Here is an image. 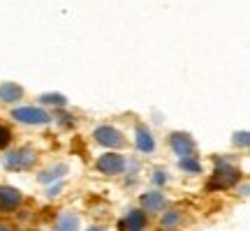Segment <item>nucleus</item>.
Here are the masks:
<instances>
[{
  "mask_svg": "<svg viewBox=\"0 0 250 231\" xmlns=\"http://www.w3.org/2000/svg\"><path fill=\"white\" fill-rule=\"evenodd\" d=\"M239 180H241V171L236 169V167H232V164H227V162H220L206 187L208 190H225V187L236 185Z\"/></svg>",
  "mask_w": 250,
  "mask_h": 231,
  "instance_id": "nucleus-1",
  "label": "nucleus"
},
{
  "mask_svg": "<svg viewBox=\"0 0 250 231\" xmlns=\"http://www.w3.org/2000/svg\"><path fill=\"white\" fill-rule=\"evenodd\" d=\"M37 160V153L33 151V148H17V151L7 153V157H5V169L7 171H23L28 169V167H33Z\"/></svg>",
  "mask_w": 250,
  "mask_h": 231,
  "instance_id": "nucleus-2",
  "label": "nucleus"
},
{
  "mask_svg": "<svg viewBox=\"0 0 250 231\" xmlns=\"http://www.w3.org/2000/svg\"><path fill=\"white\" fill-rule=\"evenodd\" d=\"M93 139L100 146H104V148H123L125 146L123 132L118 127H114V125H100L98 130L93 132Z\"/></svg>",
  "mask_w": 250,
  "mask_h": 231,
  "instance_id": "nucleus-3",
  "label": "nucleus"
},
{
  "mask_svg": "<svg viewBox=\"0 0 250 231\" xmlns=\"http://www.w3.org/2000/svg\"><path fill=\"white\" fill-rule=\"evenodd\" d=\"M12 118L19 120V123L26 125H46L51 120V116L46 114L42 107H19L12 109Z\"/></svg>",
  "mask_w": 250,
  "mask_h": 231,
  "instance_id": "nucleus-4",
  "label": "nucleus"
},
{
  "mask_svg": "<svg viewBox=\"0 0 250 231\" xmlns=\"http://www.w3.org/2000/svg\"><path fill=\"white\" fill-rule=\"evenodd\" d=\"M169 143H171V151L176 153L179 157H192L195 153V141L183 132H174L169 136Z\"/></svg>",
  "mask_w": 250,
  "mask_h": 231,
  "instance_id": "nucleus-5",
  "label": "nucleus"
},
{
  "mask_svg": "<svg viewBox=\"0 0 250 231\" xmlns=\"http://www.w3.org/2000/svg\"><path fill=\"white\" fill-rule=\"evenodd\" d=\"M148 224V217H146V211H130L125 215V220L118 222V229L121 231H144Z\"/></svg>",
  "mask_w": 250,
  "mask_h": 231,
  "instance_id": "nucleus-6",
  "label": "nucleus"
},
{
  "mask_svg": "<svg viewBox=\"0 0 250 231\" xmlns=\"http://www.w3.org/2000/svg\"><path fill=\"white\" fill-rule=\"evenodd\" d=\"M98 169L107 176H116L125 169V157L116 155V153H109V155H102L98 160Z\"/></svg>",
  "mask_w": 250,
  "mask_h": 231,
  "instance_id": "nucleus-7",
  "label": "nucleus"
},
{
  "mask_svg": "<svg viewBox=\"0 0 250 231\" xmlns=\"http://www.w3.org/2000/svg\"><path fill=\"white\" fill-rule=\"evenodd\" d=\"M23 201V194L19 192L17 187H9V185H2L0 187V211H14L19 208Z\"/></svg>",
  "mask_w": 250,
  "mask_h": 231,
  "instance_id": "nucleus-8",
  "label": "nucleus"
},
{
  "mask_svg": "<svg viewBox=\"0 0 250 231\" xmlns=\"http://www.w3.org/2000/svg\"><path fill=\"white\" fill-rule=\"evenodd\" d=\"M137 148L142 153H153L155 151V139L153 134L144 127V125H137Z\"/></svg>",
  "mask_w": 250,
  "mask_h": 231,
  "instance_id": "nucleus-9",
  "label": "nucleus"
},
{
  "mask_svg": "<svg viewBox=\"0 0 250 231\" xmlns=\"http://www.w3.org/2000/svg\"><path fill=\"white\" fill-rule=\"evenodd\" d=\"M165 196L160 194V192H146V194H142V206L144 211H162L165 208Z\"/></svg>",
  "mask_w": 250,
  "mask_h": 231,
  "instance_id": "nucleus-10",
  "label": "nucleus"
},
{
  "mask_svg": "<svg viewBox=\"0 0 250 231\" xmlns=\"http://www.w3.org/2000/svg\"><path fill=\"white\" fill-rule=\"evenodd\" d=\"M21 95H23V88L19 86V83H2L0 86V99L2 102H17V99H21Z\"/></svg>",
  "mask_w": 250,
  "mask_h": 231,
  "instance_id": "nucleus-11",
  "label": "nucleus"
},
{
  "mask_svg": "<svg viewBox=\"0 0 250 231\" xmlns=\"http://www.w3.org/2000/svg\"><path fill=\"white\" fill-rule=\"evenodd\" d=\"M79 229V217L74 213H62L56 222V231H77Z\"/></svg>",
  "mask_w": 250,
  "mask_h": 231,
  "instance_id": "nucleus-12",
  "label": "nucleus"
},
{
  "mask_svg": "<svg viewBox=\"0 0 250 231\" xmlns=\"http://www.w3.org/2000/svg\"><path fill=\"white\" fill-rule=\"evenodd\" d=\"M181 222H183V213L181 211H167V213L162 215L160 227L162 229H176Z\"/></svg>",
  "mask_w": 250,
  "mask_h": 231,
  "instance_id": "nucleus-13",
  "label": "nucleus"
},
{
  "mask_svg": "<svg viewBox=\"0 0 250 231\" xmlns=\"http://www.w3.org/2000/svg\"><path fill=\"white\" fill-rule=\"evenodd\" d=\"M65 171H67V167H65V164H58L56 169L51 167V169H46V171H42V173H40V180H42V183H51V180H56V178H61Z\"/></svg>",
  "mask_w": 250,
  "mask_h": 231,
  "instance_id": "nucleus-14",
  "label": "nucleus"
},
{
  "mask_svg": "<svg viewBox=\"0 0 250 231\" xmlns=\"http://www.w3.org/2000/svg\"><path fill=\"white\" fill-rule=\"evenodd\" d=\"M179 167L183 171H190V173H199V171H202V164H199L195 157H181Z\"/></svg>",
  "mask_w": 250,
  "mask_h": 231,
  "instance_id": "nucleus-15",
  "label": "nucleus"
},
{
  "mask_svg": "<svg viewBox=\"0 0 250 231\" xmlns=\"http://www.w3.org/2000/svg\"><path fill=\"white\" fill-rule=\"evenodd\" d=\"M40 102H42V104H58V107H65V104H67V99L62 97V95H58V93L42 95V97H40Z\"/></svg>",
  "mask_w": 250,
  "mask_h": 231,
  "instance_id": "nucleus-16",
  "label": "nucleus"
},
{
  "mask_svg": "<svg viewBox=\"0 0 250 231\" xmlns=\"http://www.w3.org/2000/svg\"><path fill=\"white\" fill-rule=\"evenodd\" d=\"M9 143H12V130L5 123H0V151L9 148Z\"/></svg>",
  "mask_w": 250,
  "mask_h": 231,
  "instance_id": "nucleus-17",
  "label": "nucleus"
},
{
  "mask_svg": "<svg viewBox=\"0 0 250 231\" xmlns=\"http://www.w3.org/2000/svg\"><path fill=\"white\" fill-rule=\"evenodd\" d=\"M248 143H250V134H248V132L234 134V146H241V148H246Z\"/></svg>",
  "mask_w": 250,
  "mask_h": 231,
  "instance_id": "nucleus-18",
  "label": "nucleus"
},
{
  "mask_svg": "<svg viewBox=\"0 0 250 231\" xmlns=\"http://www.w3.org/2000/svg\"><path fill=\"white\" fill-rule=\"evenodd\" d=\"M153 183H155V185H165V183H167V171H162V169L153 171Z\"/></svg>",
  "mask_w": 250,
  "mask_h": 231,
  "instance_id": "nucleus-19",
  "label": "nucleus"
},
{
  "mask_svg": "<svg viewBox=\"0 0 250 231\" xmlns=\"http://www.w3.org/2000/svg\"><path fill=\"white\" fill-rule=\"evenodd\" d=\"M0 231H14V229H12L9 224H2V222H0Z\"/></svg>",
  "mask_w": 250,
  "mask_h": 231,
  "instance_id": "nucleus-20",
  "label": "nucleus"
},
{
  "mask_svg": "<svg viewBox=\"0 0 250 231\" xmlns=\"http://www.w3.org/2000/svg\"><path fill=\"white\" fill-rule=\"evenodd\" d=\"M86 231H104L102 227H90V229H86Z\"/></svg>",
  "mask_w": 250,
  "mask_h": 231,
  "instance_id": "nucleus-21",
  "label": "nucleus"
}]
</instances>
